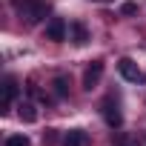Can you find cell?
<instances>
[{"label":"cell","instance_id":"7","mask_svg":"<svg viewBox=\"0 0 146 146\" xmlns=\"http://www.w3.org/2000/svg\"><path fill=\"white\" fill-rule=\"evenodd\" d=\"M63 146H89V132L83 129H69L63 135Z\"/></svg>","mask_w":146,"mask_h":146},{"label":"cell","instance_id":"14","mask_svg":"<svg viewBox=\"0 0 146 146\" xmlns=\"http://www.w3.org/2000/svg\"><path fill=\"white\" fill-rule=\"evenodd\" d=\"M112 140H115V146H135V143H132V140H129L126 135H120V132H117V135H115Z\"/></svg>","mask_w":146,"mask_h":146},{"label":"cell","instance_id":"8","mask_svg":"<svg viewBox=\"0 0 146 146\" xmlns=\"http://www.w3.org/2000/svg\"><path fill=\"white\" fill-rule=\"evenodd\" d=\"M69 29H72V40H75V46H86L89 43V29H86L83 20H75Z\"/></svg>","mask_w":146,"mask_h":146},{"label":"cell","instance_id":"1","mask_svg":"<svg viewBox=\"0 0 146 146\" xmlns=\"http://www.w3.org/2000/svg\"><path fill=\"white\" fill-rule=\"evenodd\" d=\"M15 3H17V9H20V17H23L29 26L40 23V20L46 17V12H49V0H15Z\"/></svg>","mask_w":146,"mask_h":146},{"label":"cell","instance_id":"13","mask_svg":"<svg viewBox=\"0 0 146 146\" xmlns=\"http://www.w3.org/2000/svg\"><path fill=\"white\" fill-rule=\"evenodd\" d=\"M120 15H126V17H129V15H137V3H132V0L123 3V6H120Z\"/></svg>","mask_w":146,"mask_h":146},{"label":"cell","instance_id":"6","mask_svg":"<svg viewBox=\"0 0 146 146\" xmlns=\"http://www.w3.org/2000/svg\"><path fill=\"white\" fill-rule=\"evenodd\" d=\"M17 95H20V86H17V80L9 75V78L3 80V109H0V112H9L12 103L17 100Z\"/></svg>","mask_w":146,"mask_h":146},{"label":"cell","instance_id":"4","mask_svg":"<svg viewBox=\"0 0 146 146\" xmlns=\"http://www.w3.org/2000/svg\"><path fill=\"white\" fill-rule=\"evenodd\" d=\"M66 32H69V26H66L63 17H52L46 23V40H52V43H63L66 40Z\"/></svg>","mask_w":146,"mask_h":146},{"label":"cell","instance_id":"9","mask_svg":"<svg viewBox=\"0 0 146 146\" xmlns=\"http://www.w3.org/2000/svg\"><path fill=\"white\" fill-rule=\"evenodd\" d=\"M17 115H20L23 123H35V120H37V109H35L32 100H20V112H17Z\"/></svg>","mask_w":146,"mask_h":146},{"label":"cell","instance_id":"11","mask_svg":"<svg viewBox=\"0 0 146 146\" xmlns=\"http://www.w3.org/2000/svg\"><path fill=\"white\" fill-rule=\"evenodd\" d=\"M6 146H32V140L26 135H9L6 137Z\"/></svg>","mask_w":146,"mask_h":146},{"label":"cell","instance_id":"5","mask_svg":"<svg viewBox=\"0 0 146 146\" xmlns=\"http://www.w3.org/2000/svg\"><path fill=\"white\" fill-rule=\"evenodd\" d=\"M103 117H106V123L112 126V129H120L123 126V112H120V106H117V100H103Z\"/></svg>","mask_w":146,"mask_h":146},{"label":"cell","instance_id":"3","mask_svg":"<svg viewBox=\"0 0 146 146\" xmlns=\"http://www.w3.org/2000/svg\"><path fill=\"white\" fill-rule=\"evenodd\" d=\"M100 78H103V60H92V63L86 66V72H83V89L92 92V89L100 83Z\"/></svg>","mask_w":146,"mask_h":146},{"label":"cell","instance_id":"2","mask_svg":"<svg viewBox=\"0 0 146 146\" xmlns=\"http://www.w3.org/2000/svg\"><path fill=\"white\" fill-rule=\"evenodd\" d=\"M117 72H120V78H123V80H129V83L143 80V72L137 69V63H135L132 57H120V60H117Z\"/></svg>","mask_w":146,"mask_h":146},{"label":"cell","instance_id":"10","mask_svg":"<svg viewBox=\"0 0 146 146\" xmlns=\"http://www.w3.org/2000/svg\"><path fill=\"white\" fill-rule=\"evenodd\" d=\"M52 89H54V95H57V98H66V95H69V78L57 75V78L52 80Z\"/></svg>","mask_w":146,"mask_h":146},{"label":"cell","instance_id":"12","mask_svg":"<svg viewBox=\"0 0 146 146\" xmlns=\"http://www.w3.org/2000/svg\"><path fill=\"white\" fill-rule=\"evenodd\" d=\"M57 143V129H46L43 132V146H54Z\"/></svg>","mask_w":146,"mask_h":146}]
</instances>
